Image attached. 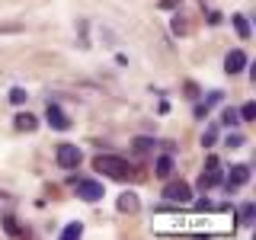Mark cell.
I'll return each mask as SVG.
<instances>
[{
	"mask_svg": "<svg viewBox=\"0 0 256 240\" xmlns=\"http://www.w3.org/2000/svg\"><path fill=\"white\" fill-rule=\"evenodd\" d=\"M173 32H176V36H182V32H189L186 20H180V16H176V20H173Z\"/></svg>",
	"mask_w": 256,
	"mask_h": 240,
	"instance_id": "obj_21",
	"label": "cell"
},
{
	"mask_svg": "<svg viewBox=\"0 0 256 240\" xmlns=\"http://www.w3.org/2000/svg\"><path fill=\"white\" fill-rule=\"evenodd\" d=\"M93 166L102 176H109V180H128L132 176V164L125 157H116V154H100L93 160Z\"/></svg>",
	"mask_w": 256,
	"mask_h": 240,
	"instance_id": "obj_1",
	"label": "cell"
},
{
	"mask_svg": "<svg viewBox=\"0 0 256 240\" xmlns=\"http://www.w3.org/2000/svg\"><path fill=\"white\" fill-rule=\"evenodd\" d=\"M134 150H141V154L154 150V138H144V134H138V138H134Z\"/></svg>",
	"mask_w": 256,
	"mask_h": 240,
	"instance_id": "obj_14",
	"label": "cell"
},
{
	"mask_svg": "<svg viewBox=\"0 0 256 240\" xmlns=\"http://www.w3.org/2000/svg\"><path fill=\"white\" fill-rule=\"evenodd\" d=\"M237 116H240V122H253V118H256V102H246Z\"/></svg>",
	"mask_w": 256,
	"mask_h": 240,
	"instance_id": "obj_16",
	"label": "cell"
},
{
	"mask_svg": "<svg viewBox=\"0 0 256 240\" xmlns=\"http://www.w3.org/2000/svg\"><path fill=\"white\" fill-rule=\"evenodd\" d=\"M224 144H228V148H240V144H244V134H228Z\"/></svg>",
	"mask_w": 256,
	"mask_h": 240,
	"instance_id": "obj_23",
	"label": "cell"
},
{
	"mask_svg": "<svg viewBox=\"0 0 256 240\" xmlns=\"http://www.w3.org/2000/svg\"><path fill=\"white\" fill-rule=\"evenodd\" d=\"M214 138H218V132H214V128H205V134H202V144H205V148H212V144H214Z\"/></svg>",
	"mask_w": 256,
	"mask_h": 240,
	"instance_id": "obj_20",
	"label": "cell"
},
{
	"mask_svg": "<svg viewBox=\"0 0 256 240\" xmlns=\"http://www.w3.org/2000/svg\"><path fill=\"white\" fill-rule=\"evenodd\" d=\"M234 29L240 38H250V22H246V16H234Z\"/></svg>",
	"mask_w": 256,
	"mask_h": 240,
	"instance_id": "obj_12",
	"label": "cell"
},
{
	"mask_svg": "<svg viewBox=\"0 0 256 240\" xmlns=\"http://www.w3.org/2000/svg\"><path fill=\"white\" fill-rule=\"evenodd\" d=\"M77 196L84 198V202H100L106 192H102V186L96 180H77Z\"/></svg>",
	"mask_w": 256,
	"mask_h": 240,
	"instance_id": "obj_5",
	"label": "cell"
},
{
	"mask_svg": "<svg viewBox=\"0 0 256 240\" xmlns=\"http://www.w3.org/2000/svg\"><path fill=\"white\" fill-rule=\"evenodd\" d=\"M13 125L20 128V132H36V128H38V118L32 116V112H20V116L13 118Z\"/></svg>",
	"mask_w": 256,
	"mask_h": 240,
	"instance_id": "obj_10",
	"label": "cell"
},
{
	"mask_svg": "<svg viewBox=\"0 0 256 240\" xmlns=\"http://www.w3.org/2000/svg\"><path fill=\"white\" fill-rule=\"evenodd\" d=\"M80 234H84V224H68V228L61 230V237H64V240H70V237H80Z\"/></svg>",
	"mask_w": 256,
	"mask_h": 240,
	"instance_id": "obj_17",
	"label": "cell"
},
{
	"mask_svg": "<svg viewBox=\"0 0 256 240\" xmlns=\"http://www.w3.org/2000/svg\"><path fill=\"white\" fill-rule=\"evenodd\" d=\"M45 118H48V125H52V128H58V132H68V128H70V118L64 116V109H61V106H54V102H48Z\"/></svg>",
	"mask_w": 256,
	"mask_h": 240,
	"instance_id": "obj_6",
	"label": "cell"
},
{
	"mask_svg": "<svg viewBox=\"0 0 256 240\" xmlns=\"http://www.w3.org/2000/svg\"><path fill=\"white\" fill-rule=\"evenodd\" d=\"M221 182V160L218 157H208L205 160V170H202V176H198V189L202 192H208V189H214Z\"/></svg>",
	"mask_w": 256,
	"mask_h": 240,
	"instance_id": "obj_2",
	"label": "cell"
},
{
	"mask_svg": "<svg viewBox=\"0 0 256 240\" xmlns=\"http://www.w3.org/2000/svg\"><path fill=\"white\" fill-rule=\"evenodd\" d=\"M4 228H6V234H22V228L16 224V218H4Z\"/></svg>",
	"mask_w": 256,
	"mask_h": 240,
	"instance_id": "obj_19",
	"label": "cell"
},
{
	"mask_svg": "<svg viewBox=\"0 0 256 240\" xmlns=\"http://www.w3.org/2000/svg\"><path fill=\"white\" fill-rule=\"evenodd\" d=\"M154 173L160 176V180H166V176L173 173V157L170 154H164V157H157V164H154Z\"/></svg>",
	"mask_w": 256,
	"mask_h": 240,
	"instance_id": "obj_11",
	"label": "cell"
},
{
	"mask_svg": "<svg viewBox=\"0 0 256 240\" xmlns=\"http://www.w3.org/2000/svg\"><path fill=\"white\" fill-rule=\"evenodd\" d=\"M58 166L61 170H77L80 166V148L77 144H58Z\"/></svg>",
	"mask_w": 256,
	"mask_h": 240,
	"instance_id": "obj_4",
	"label": "cell"
},
{
	"mask_svg": "<svg viewBox=\"0 0 256 240\" xmlns=\"http://www.w3.org/2000/svg\"><path fill=\"white\" fill-rule=\"evenodd\" d=\"M253 218H256V205L246 202L244 208H240V224H253Z\"/></svg>",
	"mask_w": 256,
	"mask_h": 240,
	"instance_id": "obj_13",
	"label": "cell"
},
{
	"mask_svg": "<svg viewBox=\"0 0 256 240\" xmlns=\"http://www.w3.org/2000/svg\"><path fill=\"white\" fill-rule=\"evenodd\" d=\"M244 68H246V54L240 52V48L228 52V58H224V70H228V74H240Z\"/></svg>",
	"mask_w": 256,
	"mask_h": 240,
	"instance_id": "obj_8",
	"label": "cell"
},
{
	"mask_svg": "<svg viewBox=\"0 0 256 240\" xmlns=\"http://www.w3.org/2000/svg\"><path fill=\"white\" fill-rule=\"evenodd\" d=\"M116 208L122 214H134L141 208V202H138V196H134V192H122V196H118V202H116Z\"/></svg>",
	"mask_w": 256,
	"mask_h": 240,
	"instance_id": "obj_9",
	"label": "cell"
},
{
	"mask_svg": "<svg viewBox=\"0 0 256 240\" xmlns=\"http://www.w3.org/2000/svg\"><path fill=\"white\" fill-rule=\"evenodd\" d=\"M164 198H166L170 205H186V202H192V189H189V182H182V180L166 182V186H164Z\"/></svg>",
	"mask_w": 256,
	"mask_h": 240,
	"instance_id": "obj_3",
	"label": "cell"
},
{
	"mask_svg": "<svg viewBox=\"0 0 256 240\" xmlns=\"http://www.w3.org/2000/svg\"><path fill=\"white\" fill-rule=\"evenodd\" d=\"M246 180H250V166H246V164H237V166H230V173H228V180H224V186H228V189H240Z\"/></svg>",
	"mask_w": 256,
	"mask_h": 240,
	"instance_id": "obj_7",
	"label": "cell"
},
{
	"mask_svg": "<svg viewBox=\"0 0 256 240\" xmlns=\"http://www.w3.org/2000/svg\"><path fill=\"white\" fill-rule=\"evenodd\" d=\"M180 4H182V0H157V6H160V10H176Z\"/></svg>",
	"mask_w": 256,
	"mask_h": 240,
	"instance_id": "obj_22",
	"label": "cell"
},
{
	"mask_svg": "<svg viewBox=\"0 0 256 240\" xmlns=\"http://www.w3.org/2000/svg\"><path fill=\"white\" fill-rule=\"evenodd\" d=\"M26 100H29V93L22 90V86H13V90H10V102H13V106H22Z\"/></svg>",
	"mask_w": 256,
	"mask_h": 240,
	"instance_id": "obj_15",
	"label": "cell"
},
{
	"mask_svg": "<svg viewBox=\"0 0 256 240\" xmlns=\"http://www.w3.org/2000/svg\"><path fill=\"white\" fill-rule=\"evenodd\" d=\"M240 122V116H237V112L234 109H224V116H221V125H228V128H234Z\"/></svg>",
	"mask_w": 256,
	"mask_h": 240,
	"instance_id": "obj_18",
	"label": "cell"
}]
</instances>
